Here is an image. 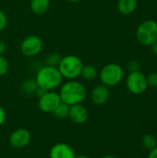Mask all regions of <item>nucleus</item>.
<instances>
[{
    "label": "nucleus",
    "instance_id": "obj_20",
    "mask_svg": "<svg viewBox=\"0 0 157 158\" xmlns=\"http://www.w3.org/2000/svg\"><path fill=\"white\" fill-rule=\"evenodd\" d=\"M8 69H9V64L7 59L5 56H0V77L5 76L7 73Z\"/></svg>",
    "mask_w": 157,
    "mask_h": 158
},
{
    "label": "nucleus",
    "instance_id": "obj_21",
    "mask_svg": "<svg viewBox=\"0 0 157 158\" xmlns=\"http://www.w3.org/2000/svg\"><path fill=\"white\" fill-rule=\"evenodd\" d=\"M148 87L157 88V72H151L146 76Z\"/></svg>",
    "mask_w": 157,
    "mask_h": 158
},
{
    "label": "nucleus",
    "instance_id": "obj_1",
    "mask_svg": "<svg viewBox=\"0 0 157 158\" xmlns=\"http://www.w3.org/2000/svg\"><path fill=\"white\" fill-rule=\"evenodd\" d=\"M59 96L62 103H65L70 106L73 105L81 104L86 99L87 91L82 83L71 80L61 86Z\"/></svg>",
    "mask_w": 157,
    "mask_h": 158
},
{
    "label": "nucleus",
    "instance_id": "obj_28",
    "mask_svg": "<svg viewBox=\"0 0 157 158\" xmlns=\"http://www.w3.org/2000/svg\"><path fill=\"white\" fill-rule=\"evenodd\" d=\"M100 158H118L116 157V156H102V157Z\"/></svg>",
    "mask_w": 157,
    "mask_h": 158
},
{
    "label": "nucleus",
    "instance_id": "obj_17",
    "mask_svg": "<svg viewBox=\"0 0 157 158\" xmlns=\"http://www.w3.org/2000/svg\"><path fill=\"white\" fill-rule=\"evenodd\" d=\"M21 89L26 94H35V92L38 89V84L35 79H27L23 81Z\"/></svg>",
    "mask_w": 157,
    "mask_h": 158
},
{
    "label": "nucleus",
    "instance_id": "obj_25",
    "mask_svg": "<svg viewBox=\"0 0 157 158\" xmlns=\"http://www.w3.org/2000/svg\"><path fill=\"white\" fill-rule=\"evenodd\" d=\"M147 158H157V146L155 148H154V149L149 151V154H148Z\"/></svg>",
    "mask_w": 157,
    "mask_h": 158
},
{
    "label": "nucleus",
    "instance_id": "obj_18",
    "mask_svg": "<svg viewBox=\"0 0 157 158\" xmlns=\"http://www.w3.org/2000/svg\"><path fill=\"white\" fill-rule=\"evenodd\" d=\"M142 144L143 148L150 151L157 146V139L156 137L153 134H146L143 137Z\"/></svg>",
    "mask_w": 157,
    "mask_h": 158
},
{
    "label": "nucleus",
    "instance_id": "obj_6",
    "mask_svg": "<svg viewBox=\"0 0 157 158\" xmlns=\"http://www.w3.org/2000/svg\"><path fill=\"white\" fill-rule=\"evenodd\" d=\"M126 87L128 91L134 95H141L144 94L149 88L146 75L141 70L130 72L126 79Z\"/></svg>",
    "mask_w": 157,
    "mask_h": 158
},
{
    "label": "nucleus",
    "instance_id": "obj_30",
    "mask_svg": "<svg viewBox=\"0 0 157 158\" xmlns=\"http://www.w3.org/2000/svg\"><path fill=\"white\" fill-rule=\"evenodd\" d=\"M70 3H79V2H81V1H82V0H68Z\"/></svg>",
    "mask_w": 157,
    "mask_h": 158
},
{
    "label": "nucleus",
    "instance_id": "obj_10",
    "mask_svg": "<svg viewBox=\"0 0 157 158\" xmlns=\"http://www.w3.org/2000/svg\"><path fill=\"white\" fill-rule=\"evenodd\" d=\"M76 156L74 149L66 143H57L49 151V158H75Z\"/></svg>",
    "mask_w": 157,
    "mask_h": 158
},
{
    "label": "nucleus",
    "instance_id": "obj_9",
    "mask_svg": "<svg viewBox=\"0 0 157 158\" xmlns=\"http://www.w3.org/2000/svg\"><path fill=\"white\" fill-rule=\"evenodd\" d=\"M31 139V132L24 128H20V129H17L15 130L8 138V142L9 144L14 147V148H23L26 147Z\"/></svg>",
    "mask_w": 157,
    "mask_h": 158
},
{
    "label": "nucleus",
    "instance_id": "obj_26",
    "mask_svg": "<svg viewBox=\"0 0 157 158\" xmlns=\"http://www.w3.org/2000/svg\"><path fill=\"white\" fill-rule=\"evenodd\" d=\"M6 50V43L3 42V41H0V56H2Z\"/></svg>",
    "mask_w": 157,
    "mask_h": 158
},
{
    "label": "nucleus",
    "instance_id": "obj_23",
    "mask_svg": "<svg viewBox=\"0 0 157 158\" xmlns=\"http://www.w3.org/2000/svg\"><path fill=\"white\" fill-rule=\"evenodd\" d=\"M6 24H7V19H6V14L0 9V31H3L6 27Z\"/></svg>",
    "mask_w": 157,
    "mask_h": 158
},
{
    "label": "nucleus",
    "instance_id": "obj_12",
    "mask_svg": "<svg viewBox=\"0 0 157 158\" xmlns=\"http://www.w3.org/2000/svg\"><path fill=\"white\" fill-rule=\"evenodd\" d=\"M110 94L107 86L104 84H99L93 88L91 94L92 102L96 106H103L107 103Z\"/></svg>",
    "mask_w": 157,
    "mask_h": 158
},
{
    "label": "nucleus",
    "instance_id": "obj_22",
    "mask_svg": "<svg viewBox=\"0 0 157 158\" xmlns=\"http://www.w3.org/2000/svg\"><path fill=\"white\" fill-rule=\"evenodd\" d=\"M128 70L130 72H135V71H139L141 69V64L137 61V60H131L128 63Z\"/></svg>",
    "mask_w": 157,
    "mask_h": 158
},
{
    "label": "nucleus",
    "instance_id": "obj_3",
    "mask_svg": "<svg viewBox=\"0 0 157 158\" xmlns=\"http://www.w3.org/2000/svg\"><path fill=\"white\" fill-rule=\"evenodd\" d=\"M83 63L80 57L74 55H68L61 58L57 69L63 78L71 81L81 75Z\"/></svg>",
    "mask_w": 157,
    "mask_h": 158
},
{
    "label": "nucleus",
    "instance_id": "obj_4",
    "mask_svg": "<svg viewBox=\"0 0 157 158\" xmlns=\"http://www.w3.org/2000/svg\"><path fill=\"white\" fill-rule=\"evenodd\" d=\"M135 34L140 44L150 47L157 41V21L152 19L143 20L137 27Z\"/></svg>",
    "mask_w": 157,
    "mask_h": 158
},
{
    "label": "nucleus",
    "instance_id": "obj_15",
    "mask_svg": "<svg viewBox=\"0 0 157 158\" xmlns=\"http://www.w3.org/2000/svg\"><path fill=\"white\" fill-rule=\"evenodd\" d=\"M98 74L99 73L97 69L93 65L88 64V65H83L80 76H81L85 81H93L98 76Z\"/></svg>",
    "mask_w": 157,
    "mask_h": 158
},
{
    "label": "nucleus",
    "instance_id": "obj_13",
    "mask_svg": "<svg viewBox=\"0 0 157 158\" xmlns=\"http://www.w3.org/2000/svg\"><path fill=\"white\" fill-rule=\"evenodd\" d=\"M138 6V0H118L117 4L118 10L122 15H131Z\"/></svg>",
    "mask_w": 157,
    "mask_h": 158
},
{
    "label": "nucleus",
    "instance_id": "obj_2",
    "mask_svg": "<svg viewBox=\"0 0 157 158\" xmlns=\"http://www.w3.org/2000/svg\"><path fill=\"white\" fill-rule=\"evenodd\" d=\"M35 81L38 87L42 88L45 92H48L59 87L62 83L63 77L56 67L44 66L38 70Z\"/></svg>",
    "mask_w": 157,
    "mask_h": 158
},
{
    "label": "nucleus",
    "instance_id": "obj_11",
    "mask_svg": "<svg viewBox=\"0 0 157 158\" xmlns=\"http://www.w3.org/2000/svg\"><path fill=\"white\" fill-rule=\"evenodd\" d=\"M68 118L75 124H84L89 118V111L81 104L73 105L69 106Z\"/></svg>",
    "mask_w": 157,
    "mask_h": 158
},
{
    "label": "nucleus",
    "instance_id": "obj_7",
    "mask_svg": "<svg viewBox=\"0 0 157 158\" xmlns=\"http://www.w3.org/2000/svg\"><path fill=\"white\" fill-rule=\"evenodd\" d=\"M43 48V41L37 35H29L23 39L20 44V51L26 56L38 55Z\"/></svg>",
    "mask_w": 157,
    "mask_h": 158
},
{
    "label": "nucleus",
    "instance_id": "obj_27",
    "mask_svg": "<svg viewBox=\"0 0 157 158\" xmlns=\"http://www.w3.org/2000/svg\"><path fill=\"white\" fill-rule=\"evenodd\" d=\"M150 47H151V51H152L153 55L157 56V41H155Z\"/></svg>",
    "mask_w": 157,
    "mask_h": 158
},
{
    "label": "nucleus",
    "instance_id": "obj_8",
    "mask_svg": "<svg viewBox=\"0 0 157 158\" xmlns=\"http://www.w3.org/2000/svg\"><path fill=\"white\" fill-rule=\"evenodd\" d=\"M60 103L61 99L59 94L53 91H48L39 97L38 106L43 113H53Z\"/></svg>",
    "mask_w": 157,
    "mask_h": 158
},
{
    "label": "nucleus",
    "instance_id": "obj_16",
    "mask_svg": "<svg viewBox=\"0 0 157 158\" xmlns=\"http://www.w3.org/2000/svg\"><path fill=\"white\" fill-rule=\"evenodd\" d=\"M68 113H69V106H68L65 103H60L57 107L54 110L52 113L55 118H59V119H64L68 118Z\"/></svg>",
    "mask_w": 157,
    "mask_h": 158
},
{
    "label": "nucleus",
    "instance_id": "obj_24",
    "mask_svg": "<svg viewBox=\"0 0 157 158\" xmlns=\"http://www.w3.org/2000/svg\"><path fill=\"white\" fill-rule=\"evenodd\" d=\"M6 120V110L0 106V126H2Z\"/></svg>",
    "mask_w": 157,
    "mask_h": 158
},
{
    "label": "nucleus",
    "instance_id": "obj_14",
    "mask_svg": "<svg viewBox=\"0 0 157 158\" xmlns=\"http://www.w3.org/2000/svg\"><path fill=\"white\" fill-rule=\"evenodd\" d=\"M50 6V0H31V10L36 15L44 14Z\"/></svg>",
    "mask_w": 157,
    "mask_h": 158
},
{
    "label": "nucleus",
    "instance_id": "obj_29",
    "mask_svg": "<svg viewBox=\"0 0 157 158\" xmlns=\"http://www.w3.org/2000/svg\"><path fill=\"white\" fill-rule=\"evenodd\" d=\"M75 158H89L88 156H83V155H80V156H76V157Z\"/></svg>",
    "mask_w": 157,
    "mask_h": 158
},
{
    "label": "nucleus",
    "instance_id": "obj_5",
    "mask_svg": "<svg viewBox=\"0 0 157 158\" xmlns=\"http://www.w3.org/2000/svg\"><path fill=\"white\" fill-rule=\"evenodd\" d=\"M99 78L102 84L108 88L114 87L122 81L124 78V69L119 64L109 63L103 67L99 73Z\"/></svg>",
    "mask_w": 157,
    "mask_h": 158
},
{
    "label": "nucleus",
    "instance_id": "obj_19",
    "mask_svg": "<svg viewBox=\"0 0 157 158\" xmlns=\"http://www.w3.org/2000/svg\"><path fill=\"white\" fill-rule=\"evenodd\" d=\"M61 58L62 57L60 56L59 54H57V53H51V54H49L46 56L44 62H45V65L46 66H49V67H56L57 68V66H58Z\"/></svg>",
    "mask_w": 157,
    "mask_h": 158
}]
</instances>
